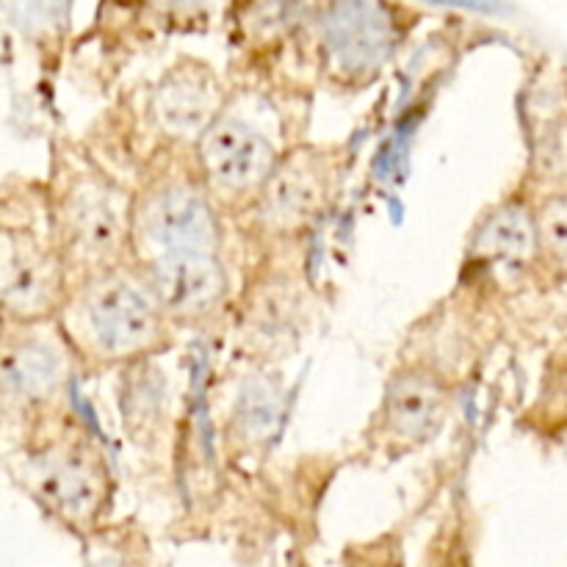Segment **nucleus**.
Returning a JSON list of instances; mask_svg holds the SVG:
<instances>
[{
  "mask_svg": "<svg viewBox=\"0 0 567 567\" xmlns=\"http://www.w3.org/2000/svg\"><path fill=\"white\" fill-rule=\"evenodd\" d=\"M3 465L17 487L66 529L86 532L109 513L114 496L109 457L70 410L11 441Z\"/></svg>",
  "mask_w": 567,
  "mask_h": 567,
  "instance_id": "1",
  "label": "nucleus"
},
{
  "mask_svg": "<svg viewBox=\"0 0 567 567\" xmlns=\"http://www.w3.org/2000/svg\"><path fill=\"white\" fill-rule=\"evenodd\" d=\"M55 324L75 363L92 369L147 363L169 349L175 330L144 286L136 264L78 280Z\"/></svg>",
  "mask_w": 567,
  "mask_h": 567,
  "instance_id": "2",
  "label": "nucleus"
},
{
  "mask_svg": "<svg viewBox=\"0 0 567 567\" xmlns=\"http://www.w3.org/2000/svg\"><path fill=\"white\" fill-rule=\"evenodd\" d=\"M53 238L72 277L133 264V194L94 164L64 158L48 186Z\"/></svg>",
  "mask_w": 567,
  "mask_h": 567,
  "instance_id": "3",
  "label": "nucleus"
},
{
  "mask_svg": "<svg viewBox=\"0 0 567 567\" xmlns=\"http://www.w3.org/2000/svg\"><path fill=\"white\" fill-rule=\"evenodd\" d=\"M75 288L70 266L53 238L48 194L0 197V321H55Z\"/></svg>",
  "mask_w": 567,
  "mask_h": 567,
  "instance_id": "4",
  "label": "nucleus"
},
{
  "mask_svg": "<svg viewBox=\"0 0 567 567\" xmlns=\"http://www.w3.org/2000/svg\"><path fill=\"white\" fill-rule=\"evenodd\" d=\"M75 365L55 321H0V432L6 441H17L66 410L64 396Z\"/></svg>",
  "mask_w": 567,
  "mask_h": 567,
  "instance_id": "5",
  "label": "nucleus"
},
{
  "mask_svg": "<svg viewBox=\"0 0 567 567\" xmlns=\"http://www.w3.org/2000/svg\"><path fill=\"white\" fill-rule=\"evenodd\" d=\"M221 208L197 169L158 175L133 194V260L166 252H221Z\"/></svg>",
  "mask_w": 567,
  "mask_h": 567,
  "instance_id": "6",
  "label": "nucleus"
},
{
  "mask_svg": "<svg viewBox=\"0 0 567 567\" xmlns=\"http://www.w3.org/2000/svg\"><path fill=\"white\" fill-rule=\"evenodd\" d=\"M194 169L221 210L247 214L280 164L275 144L233 116H219L194 144Z\"/></svg>",
  "mask_w": 567,
  "mask_h": 567,
  "instance_id": "7",
  "label": "nucleus"
},
{
  "mask_svg": "<svg viewBox=\"0 0 567 567\" xmlns=\"http://www.w3.org/2000/svg\"><path fill=\"white\" fill-rule=\"evenodd\" d=\"M338 169L327 150H291L244 216L271 241H297L327 214Z\"/></svg>",
  "mask_w": 567,
  "mask_h": 567,
  "instance_id": "8",
  "label": "nucleus"
},
{
  "mask_svg": "<svg viewBox=\"0 0 567 567\" xmlns=\"http://www.w3.org/2000/svg\"><path fill=\"white\" fill-rule=\"evenodd\" d=\"M133 264L172 327L205 324L227 308L230 275L221 252H166Z\"/></svg>",
  "mask_w": 567,
  "mask_h": 567,
  "instance_id": "9",
  "label": "nucleus"
},
{
  "mask_svg": "<svg viewBox=\"0 0 567 567\" xmlns=\"http://www.w3.org/2000/svg\"><path fill=\"white\" fill-rule=\"evenodd\" d=\"M454 388L432 365L393 371L374 413V435L391 452H413L435 441L452 415Z\"/></svg>",
  "mask_w": 567,
  "mask_h": 567,
  "instance_id": "10",
  "label": "nucleus"
},
{
  "mask_svg": "<svg viewBox=\"0 0 567 567\" xmlns=\"http://www.w3.org/2000/svg\"><path fill=\"white\" fill-rule=\"evenodd\" d=\"M321 39L332 66L347 78H365L391 59L399 25L385 0H327Z\"/></svg>",
  "mask_w": 567,
  "mask_h": 567,
  "instance_id": "11",
  "label": "nucleus"
},
{
  "mask_svg": "<svg viewBox=\"0 0 567 567\" xmlns=\"http://www.w3.org/2000/svg\"><path fill=\"white\" fill-rule=\"evenodd\" d=\"M465 258L471 269L493 277L498 286L540 271L535 199L513 197L487 210L471 233Z\"/></svg>",
  "mask_w": 567,
  "mask_h": 567,
  "instance_id": "12",
  "label": "nucleus"
},
{
  "mask_svg": "<svg viewBox=\"0 0 567 567\" xmlns=\"http://www.w3.org/2000/svg\"><path fill=\"white\" fill-rule=\"evenodd\" d=\"M221 116V89L197 66L175 70L153 89L150 125L172 144H197Z\"/></svg>",
  "mask_w": 567,
  "mask_h": 567,
  "instance_id": "13",
  "label": "nucleus"
},
{
  "mask_svg": "<svg viewBox=\"0 0 567 567\" xmlns=\"http://www.w3.org/2000/svg\"><path fill=\"white\" fill-rule=\"evenodd\" d=\"M299 302L293 297L291 280H266L249 293L247 308H244V330L255 338H264V343L286 341L288 332H293Z\"/></svg>",
  "mask_w": 567,
  "mask_h": 567,
  "instance_id": "14",
  "label": "nucleus"
},
{
  "mask_svg": "<svg viewBox=\"0 0 567 567\" xmlns=\"http://www.w3.org/2000/svg\"><path fill=\"white\" fill-rule=\"evenodd\" d=\"M535 227L540 271L567 282V188L535 199Z\"/></svg>",
  "mask_w": 567,
  "mask_h": 567,
  "instance_id": "15",
  "label": "nucleus"
},
{
  "mask_svg": "<svg viewBox=\"0 0 567 567\" xmlns=\"http://www.w3.org/2000/svg\"><path fill=\"white\" fill-rule=\"evenodd\" d=\"M280 421V402L277 393L266 382H249L241 393H238L236 413H233V426H236V437L244 446H260L269 441Z\"/></svg>",
  "mask_w": 567,
  "mask_h": 567,
  "instance_id": "16",
  "label": "nucleus"
}]
</instances>
